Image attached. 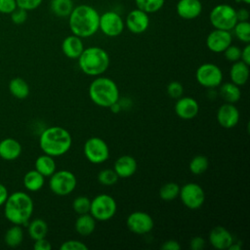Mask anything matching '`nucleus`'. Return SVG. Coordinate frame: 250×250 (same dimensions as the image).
<instances>
[{"label": "nucleus", "mask_w": 250, "mask_h": 250, "mask_svg": "<svg viewBox=\"0 0 250 250\" xmlns=\"http://www.w3.org/2000/svg\"><path fill=\"white\" fill-rule=\"evenodd\" d=\"M67 18L71 33L82 39L93 36L99 30L100 14L90 5L74 6Z\"/></svg>", "instance_id": "nucleus-1"}, {"label": "nucleus", "mask_w": 250, "mask_h": 250, "mask_svg": "<svg viewBox=\"0 0 250 250\" xmlns=\"http://www.w3.org/2000/svg\"><path fill=\"white\" fill-rule=\"evenodd\" d=\"M167 94L172 99H179L184 94V87L179 81H172L167 85Z\"/></svg>", "instance_id": "nucleus-39"}, {"label": "nucleus", "mask_w": 250, "mask_h": 250, "mask_svg": "<svg viewBox=\"0 0 250 250\" xmlns=\"http://www.w3.org/2000/svg\"><path fill=\"white\" fill-rule=\"evenodd\" d=\"M27 231L33 240L44 238L48 233V225L43 219L36 218L27 223Z\"/></svg>", "instance_id": "nucleus-29"}, {"label": "nucleus", "mask_w": 250, "mask_h": 250, "mask_svg": "<svg viewBox=\"0 0 250 250\" xmlns=\"http://www.w3.org/2000/svg\"><path fill=\"white\" fill-rule=\"evenodd\" d=\"M61 250H88V246L77 239H69L62 243L60 246Z\"/></svg>", "instance_id": "nucleus-40"}, {"label": "nucleus", "mask_w": 250, "mask_h": 250, "mask_svg": "<svg viewBox=\"0 0 250 250\" xmlns=\"http://www.w3.org/2000/svg\"><path fill=\"white\" fill-rule=\"evenodd\" d=\"M72 137L70 133L61 126H51L42 131L39 137L41 150L53 157L65 154L71 147Z\"/></svg>", "instance_id": "nucleus-3"}, {"label": "nucleus", "mask_w": 250, "mask_h": 250, "mask_svg": "<svg viewBox=\"0 0 250 250\" xmlns=\"http://www.w3.org/2000/svg\"><path fill=\"white\" fill-rule=\"evenodd\" d=\"M209 166V160L205 155L198 154L191 158L188 164V169L193 175L203 174Z\"/></svg>", "instance_id": "nucleus-32"}, {"label": "nucleus", "mask_w": 250, "mask_h": 250, "mask_svg": "<svg viewBox=\"0 0 250 250\" xmlns=\"http://www.w3.org/2000/svg\"><path fill=\"white\" fill-rule=\"evenodd\" d=\"M219 95L226 103L236 104L241 98V90L239 86L232 82L221 83L219 86Z\"/></svg>", "instance_id": "nucleus-25"}, {"label": "nucleus", "mask_w": 250, "mask_h": 250, "mask_svg": "<svg viewBox=\"0 0 250 250\" xmlns=\"http://www.w3.org/2000/svg\"><path fill=\"white\" fill-rule=\"evenodd\" d=\"M86 159L93 164L105 162L109 157V147L104 140L100 137L89 138L83 146Z\"/></svg>", "instance_id": "nucleus-10"}, {"label": "nucleus", "mask_w": 250, "mask_h": 250, "mask_svg": "<svg viewBox=\"0 0 250 250\" xmlns=\"http://www.w3.org/2000/svg\"><path fill=\"white\" fill-rule=\"evenodd\" d=\"M17 8L16 0H0V13L10 15Z\"/></svg>", "instance_id": "nucleus-43"}, {"label": "nucleus", "mask_w": 250, "mask_h": 250, "mask_svg": "<svg viewBox=\"0 0 250 250\" xmlns=\"http://www.w3.org/2000/svg\"><path fill=\"white\" fill-rule=\"evenodd\" d=\"M11 20L15 24H22L27 20V11L17 7L11 14Z\"/></svg>", "instance_id": "nucleus-41"}, {"label": "nucleus", "mask_w": 250, "mask_h": 250, "mask_svg": "<svg viewBox=\"0 0 250 250\" xmlns=\"http://www.w3.org/2000/svg\"><path fill=\"white\" fill-rule=\"evenodd\" d=\"M21 145L14 138H6L0 141V157L7 161H12L21 154Z\"/></svg>", "instance_id": "nucleus-22"}, {"label": "nucleus", "mask_w": 250, "mask_h": 250, "mask_svg": "<svg viewBox=\"0 0 250 250\" xmlns=\"http://www.w3.org/2000/svg\"><path fill=\"white\" fill-rule=\"evenodd\" d=\"M237 1H239L241 3H244V4H249L250 3V0H237Z\"/></svg>", "instance_id": "nucleus-52"}, {"label": "nucleus", "mask_w": 250, "mask_h": 250, "mask_svg": "<svg viewBox=\"0 0 250 250\" xmlns=\"http://www.w3.org/2000/svg\"><path fill=\"white\" fill-rule=\"evenodd\" d=\"M202 10L200 0H179L176 4V13L183 20H194L201 15Z\"/></svg>", "instance_id": "nucleus-19"}, {"label": "nucleus", "mask_w": 250, "mask_h": 250, "mask_svg": "<svg viewBox=\"0 0 250 250\" xmlns=\"http://www.w3.org/2000/svg\"><path fill=\"white\" fill-rule=\"evenodd\" d=\"M208 241L211 246L217 250H226L234 241L232 234L223 226L214 227L209 234Z\"/></svg>", "instance_id": "nucleus-18"}, {"label": "nucleus", "mask_w": 250, "mask_h": 250, "mask_svg": "<svg viewBox=\"0 0 250 250\" xmlns=\"http://www.w3.org/2000/svg\"><path fill=\"white\" fill-rule=\"evenodd\" d=\"M232 42V34L229 30L214 28L206 37V46L209 51L223 53Z\"/></svg>", "instance_id": "nucleus-15"}, {"label": "nucleus", "mask_w": 250, "mask_h": 250, "mask_svg": "<svg viewBox=\"0 0 250 250\" xmlns=\"http://www.w3.org/2000/svg\"><path fill=\"white\" fill-rule=\"evenodd\" d=\"M209 21L214 28L231 31L237 22L236 10L229 4H218L209 13Z\"/></svg>", "instance_id": "nucleus-6"}, {"label": "nucleus", "mask_w": 250, "mask_h": 250, "mask_svg": "<svg viewBox=\"0 0 250 250\" xmlns=\"http://www.w3.org/2000/svg\"><path fill=\"white\" fill-rule=\"evenodd\" d=\"M136 159L128 154L119 156L113 165V170L118 178H129L133 176L137 171Z\"/></svg>", "instance_id": "nucleus-20"}, {"label": "nucleus", "mask_w": 250, "mask_h": 250, "mask_svg": "<svg viewBox=\"0 0 250 250\" xmlns=\"http://www.w3.org/2000/svg\"><path fill=\"white\" fill-rule=\"evenodd\" d=\"M205 246V239L201 236H193L189 241L191 250H201Z\"/></svg>", "instance_id": "nucleus-44"}, {"label": "nucleus", "mask_w": 250, "mask_h": 250, "mask_svg": "<svg viewBox=\"0 0 250 250\" xmlns=\"http://www.w3.org/2000/svg\"><path fill=\"white\" fill-rule=\"evenodd\" d=\"M8 195H9V192H8V189L7 188L0 183V207L4 205V203L6 202L7 198H8Z\"/></svg>", "instance_id": "nucleus-49"}, {"label": "nucleus", "mask_w": 250, "mask_h": 250, "mask_svg": "<svg viewBox=\"0 0 250 250\" xmlns=\"http://www.w3.org/2000/svg\"><path fill=\"white\" fill-rule=\"evenodd\" d=\"M43 0H16L17 7L21 8L25 11H32L37 9L41 4Z\"/></svg>", "instance_id": "nucleus-42"}, {"label": "nucleus", "mask_w": 250, "mask_h": 250, "mask_svg": "<svg viewBox=\"0 0 250 250\" xmlns=\"http://www.w3.org/2000/svg\"><path fill=\"white\" fill-rule=\"evenodd\" d=\"M175 113L184 120H190L196 117L199 111L197 101L191 97H180L174 106Z\"/></svg>", "instance_id": "nucleus-17"}, {"label": "nucleus", "mask_w": 250, "mask_h": 250, "mask_svg": "<svg viewBox=\"0 0 250 250\" xmlns=\"http://www.w3.org/2000/svg\"><path fill=\"white\" fill-rule=\"evenodd\" d=\"M195 79L199 85L207 89H215L223 81V71L215 63L204 62L195 70Z\"/></svg>", "instance_id": "nucleus-9"}, {"label": "nucleus", "mask_w": 250, "mask_h": 250, "mask_svg": "<svg viewBox=\"0 0 250 250\" xmlns=\"http://www.w3.org/2000/svg\"><path fill=\"white\" fill-rule=\"evenodd\" d=\"M135 4L136 8L149 15L160 11L165 4V0H135Z\"/></svg>", "instance_id": "nucleus-33"}, {"label": "nucleus", "mask_w": 250, "mask_h": 250, "mask_svg": "<svg viewBox=\"0 0 250 250\" xmlns=\"http://www.w3.org/2000/svg\"><path fill=\"white\" fill-rule=\"evenodd\" d=\"M240 249H241V244L239 242H234V241L228 248V250H240Z\"/></svg>", "instance_id": "nucleus-51"}, {"label": "nucleus", "mask_w": 250, "mask_h": 250, "mask_svg": "<svg viewBox=\"0 0 250 250\" xmlns=\"http://www.w3.org/2000/svg\"><path fill=\"white\" fill-rule=\"evenodd\" d=\"M230 82L237 86H243L249 78V65L242 61H237L232 62L229 69Z\"/></svg>", "instance_id": "nucleus-23"}, {"label": "nucleus", "mask_w": 250, "mask_h": 250, "mask_svg": "<svg viewBox=\"0 0 250 250\" xmlns=\"http://www.w3.org/2000/svg\"><path fill=\"white\" fill-rule=\"evenodd\" d=\"M74 229L81 236H89L96 229V220L90 213L78 215L74 223Z\"/></svg>", "instance_id": "nucleus-24"}, {"label": "nucleus", "mask_w": 250, "mask_h": 250, "mask_svg": "<svg viewBox=\"0 0 250 250\" xmlns=\"http://www.w3.org/2000/svg\"><path fill=\"white\" fill-rule=\"evenodd\" d=\"M125 28L123 18L115 11H105L100 15L99 30L107 37L119 36Z\"/></svg>", "instance_id": "nucleus-12"}, {"label": "nucleus", "mask_w": 250, "mask_h": 250, "mask_svg": "<svg viewBox=\"0 0 250 250\" xmlns=\"http://www.w3.org/2000/svg\"><path fill=\"white\" fill-rule=\"evenodd\" d=\"M90 205H91V200L84 195H79L75 197L72 201V209L78 215L89 213Z\"/></svg>", "instance_id": "nucleus-37"}, {"label": "nucleus", "mask_w": 250, "mask_h": 250, "mask_svg": "<svg viewBox=\"0 0 250 250\" xmlns=\"http://www.w3.org/2000/svg\"><path fill=\"white\" fill-rule=\"evenodd\" d=\"M34 245L33 248L35 250H51L52 249V245L50 243V241L48 239H46V237L44 238H40L37 240H34Z\"/></svg>", "instance_id": "nucleus-45"}, {"label": "nucleus", "mask_w": 250, "mask_h": 250, "mask_svg": "<svg viewBox=\"0 0 250 250\" xmlns=\"http://www.w3.org/2000/svg\"><path fill=\"white\" fill-rule=\"evenodd\" d=\"M160 248L162 250H180L181 244L175 239H168L162 243Z\"/></svg>", "instance_id": "nucleus-46"}, {"label": "nucleus", "mask_w": 250, "mask_h": 250, "mask_svg": "<svg viewBox=\"0 0 250 250\" xmlns=\"http://www.w3.org/2000/svg\"><path fill=\"white\" fill-rule=\"evenodd\" d=\"M22 240H23V230L21 226H19V225H13L11 228L7 229L4 235L5 243L12 248H15L21 245Z\"/></svg>", "instance_id": "nucleus-31"}, {"label": "nucleus", "mask_w": 250, "mask_h": 250, "mask_svg": "<svg viewBox=\"0 0 250 250\" xmlns=\"http://www.w3.org/2000/svg\"><path fill=\"white\" fill-rule=\"evenodd\" d=\"M180 186L176 183L169 182L164 184L159 189V196L164 201H171L179 197Z\"/></svg>", "instance_id": "nucleus-34"}, {"label": "nucleus", "mask_w": 250, "mask_h": 250, "mask_svg": "<svg viewBox=\"0 0 250 250\" xmlns=\"http://www.w3.org/2000/svg\"><path fill=\"white\" fill-rule=\"evenodd\" d=\"M88 94L90 100L101 107H109L119 101V89L117 84L109 77L97 76L89 85Z\"/></svg>", "instance_id": "nucleus-5"}, {"label": "nucleus", "mask_w": 250, "mask_h": 250, "mask_svg": "<svg viewBox=\"0 0 250 250\" xmlns=\"http://www.w3.org/2000/svg\"><path fill=\"white\" fill-rule=\"evenodd\" d=\"M9 91L13 97L23 100L29 95V85L28 83L21 77H15L9 82Z\"/></svg>", "instance_id": "nucleus-28"}, {"label": "nucleus", "mask_w": 250, "mask_h": 250, "mask_svg": "<svg viewBox=\"0 0 250 250\" xmlns=\"http://www.w3.org/2000/svg\"><path fill=\"white\" fill-rule=\"evenodd\" d=\"M249 11L246 8H239L236 10V18L237 21H246L249 20Z\"/></svg>", "instance_id": "nucleus-48"}, {"label": "nucleus", "mask_w": 250, "mask_h": 250, "mask_svg": "<svg viewBox=\"0 0 250 250\" xmlns=\"http://www.w3.org/2000/svg\"><path fill=\"white\" fill-rule=\"evenodd\" d=\"M216 117L221 127L231 129L235 127L239 121V110L234 104L225 103L218 108Z\"/></svg>", "instance_id": "nucleus-16"}, {"label": "nucleus", "mask_w": 250, "mask_h": 250, "mask_svg": "<svg viewBox=\"0 0 250 250\" xmlns=\"http://www.w3.org/2000/svg\"><path fill=\"white\" fill-rule=\"evenodd\" d=\"M23 187L32 192L40 190L45 184V177L37 170H30L23 176Z\"/></svg>", "instance_id": "nucleus-26"}, {"label": "nucleus", "mask_w": 250, "mask_h": 250, "mask_svg": "<svg viewBox=\"0 0 250 250\" xmlns=\"http://www.w3.org/2000/svg\"><path fill=\"white\" fill-rule=\"evenodd\" d=\"M77 60L78 66L84 74L96 77L104 73L110 63L109 55L99 46L84 48Z\"/></svg>", "instance_id": "nucleus-4"}, {"label": "nucleus", "mask_w": 250, "mask_h": 250, "mask_svg": "<svg viewBox=\"0 0 250 250\" xmlns=\"http://www.w3.org/2000/svg\"><path fill=\"white\" fill-rule=\"evenodd\" d=\"M84 50L82 38L74 34L66 36L62 42V51L63 55L71 60L78 59Z\"/></svg>", "instance_id": "nucleus-21"}, {"label": "nucleus", "mask_w": 250, "mask_h": 250, "mask_svg": "<svg viewBox=\"0 0 250 250\" xmlns=\"http://www.w3.org/2000/svg\"><path fill=\"white\" fill-rule=\"evenodd\" d=\"M118 176L113 169H103L98 174V181L103 186H113L118 181Z\"/></svg>", "instance_id": "nucleus-36"}, {"label": "nucleus", "mask_w": 250, "mask_h": 250, "mask_svg": "<svg viewBox=\"0 0 250 250\" xmlns=\"http://www.w3.org/2000/svg\"><path fill=\"white\" fill-rule=\"evenodd\" d=\"M126 226L131 232L143 235L152 230L154 222L148 213L144 211H135L127 217Z\"/></svg>", "instance_id": "nucleus-13"}, {"label": "nucleus", "mask_w": 250, "mask_h": 250, "mask_svg": "<svg viewBox=\"0 0 250 250\" xmlns=\"http://www.w3.org/2000/svg\"><path fill=\"white\" fill-rule=\"evenodd\" d=\"M117 211V203L115 199L107 194L101 193L91 200L89 213L96 221L106 222L114 217Z\"/></svg>", "instance_id": "nucleus-7"}, {"label": "nucleus", "mask_w": 250, "mask_h": 250, "mask_svg": "<svg viewBox=\"0 0 250 250\" xmlns=\"http://www.w3.org/2000/svg\"><path fill=\"white\" fill-rule=\"evenodd\" d=\"M179 197L182 203L190 210L199 209L205 201V192L196 183H188L180 188Z\"/></svg>", "instance_id": "nucleus-11"}, {"label": "nucleus", "mask_w": 250, "mask_h": 250, "mask_svg": "<svg viewBox=\"0 0 250 250\" xmlns=\"http://www.w3.org/2000/svg\"><path fill=\"white\" fill-rule=\"evenodd\" d=\"M226 60H228L230 62H234L240 60V56H241V49L236 46V45H232L230 44L224 52H223Z\"/></svg>", "instance_id": "nucleus-38"}, {"label": "nucleus", "mask_w": 250, "mask_h": 250, "mask_svg": "<svg viewBox=\"0 0 250 250\" xmlns=\"http://www.w3.org/2000/svg\"><path fill=\"white\" fill-rule=\"evenodd\" d=\"M34 166H35V170H37L44 177H50L57 170L56 161L54 157L45 153L42 155H39L36 158Z\"/></svg>", "instance_id": "nucleus-27"}, {"label": "nucleus", "mask_w": 250, "mask_h": 250, "mask_svg": "<svg viewBox=\"0 0 250 250\" xmlns=\"http://www.w3.org/2000/svg\"><path fill=\"white\" fill-rule=\"evenodd\" d=\"M231 30L240 42L245 44L250 42V23L248 21H237Z\"/></svg>", "instance_id": "nucleus-35"}, {"label": "nucleus", "mask_w": 250, "mask_h": 250, "mask_svg": "<svg viewBox=\"0 0 250 250\" xmlns=\"http://www.w3.org/2000/svg\"><path fill=\"white\" fill-rule=\"evenodd\" d=\"M108 108H110V110L113 112V113H118L121 111L122 109V106H121V104L119 103V101L115 102L114 104H112Z\"/></svg>", "instance_id": "nucleus-50"}, {"label": "nucleus", "mask_w": 250, "mask_h": 250, "mask_svg": "<svg viewBox=\"0 0 250 250\" xmlns=\"http://www.w3.org/2000/svg\"><path fill=\"white\" fill-rule=\"evenodd\" d=\"M77 186L75 175L68 170L55 171L49 180V188L53 193L58 196L70 194Z\"/></svg>", "instance_id": "nucleus-8"}, {"label": "nucleus", "mask_w": 250, "mask_h": 250, "mask_svg": "<svg viewBox=\"0 0 250 250\" xmlns=\"http://www.w3.org/2000/svg\"><path fill=\"white\" fill-rule=\"evenodd\" d=\"M33 200L24 191H15L9 194L4 203L5 218L13 225H27L33 214Z\"/></svg>", "instance_id": "nucleus-2"}, {"label": "nucleus", "mask_w": 250, "mask_h": 250, "mask_svg": "<svg viewBox=\"0 0 250 250\" xmlns=\"http://www.w3.org/2000/svg\"><path fill=\"white\" fill-rule=\"evenodd\" d=\"M73 8V0H51V12L59 18L68 17Z\"/></svg>", "instance_id": "nucleus-30"}, {"label": "nucleus", "mask_w": 250, "mask_h": 250, "mask_svg": "<svg viewBox=\"0 0 250 250\" xmlns=\"http://www.w3.org/2000/svg\"><path fill=\"white\" fill-rule=\"evenodd\" d=\"M240 61H242V62H245L246 64L250 65V45H249V43L245 44L244 48L241 49Z\"/></svg>", "instance_id": "nucleus-47"}, {"label": "nucleus", "mask_w": 250, "mask_h": 250, "mask_svg": "<svg viewBox=\"0 0 250 250\" xmlns=\"http://www.w3.org/2000/svg\"><path fill=\"white\" fill-rule=\"evenodd\" d=\"M149 15L136 8L131 10L124 21L126 28L133 34H142L149 26Z\"/></svg>", "instance_id": "nucleus-14"}]
</instances>
